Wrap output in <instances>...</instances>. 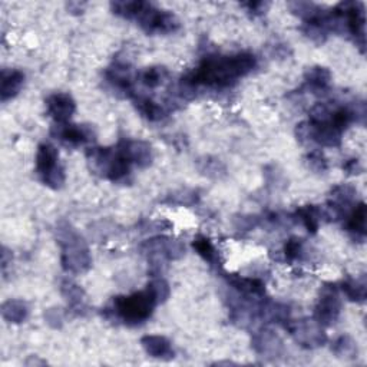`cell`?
<instances>
[{"mask_svg": "<svg viewBox=\"0 0 367 367\" xmlns=\"http://www.w3.org/2000/svg\"><path fill=\"white\" fill-rule=\"evenodd\" d=\"M168 71L164 66H151L145 68L138 73V81L150 89H155L161 86L167 79H168Z\"/></svg>", "mask_w": 367, "mask_h": 367, "instance_id": "obj_29", "label": "cell"}, {"mask_svg": "<svg viewBox=\"0 0 367 367\" xmlns=\"http://www.w3.org/2000/svg\"><path fill=\"white\" fill-rule=\"evenodd\" d=\"M338 289L344 293V296L354 303H364L366 301V293H367V283L366 277H347L340 284Z\"/></svg>", "mask_w": 367, "mask_h": 367, "instance_id": "obj_25", "label": "cell"}, {"mask_svg": "<svg viewBox=\"0 0 367 367\" xmlns=\"http://www.w3.org/2000/svg\"><path fill=\"white\" fill-rule=\"evenodd\" d=\"M119 145L122 147V150H124L131 164L137 165L138 168H148L153 164L154 154L148 143L140 141V140H135V141L122 140L119 141Z\"/></svg>", "mask_w": 367, "mask_h": 367, "instance_id": "obj_15", "label": "cell"}, {"mask_svg": "<svg viewBox=\"0 0 367 367\" xmlns=\"http://www.w3.org/2000/svg\"><path fill=\"white\" fill-rule=\"evenodd\" d=\"M252 346L259 354L267 356V357L281 356L284 348L283 340L280 338V336L270 329H262L256 331L253 336Z\"/></svg>", "mask_w": 367, "mask_h": 367, "instance_id": "obj_14", "label": "cell"}, {"mask_svg": "<svg viewBox=\"0 0 367 367\" xmlns=\"http://www.w3.org/2000/svg\"><path fill=\"white\" fill-rule=\"evenodd\" d=\"M284 257L287 262L294 263V262H300L304 257V239L299 238V237H291L290 239L286 241L284 249H283Z\"/></svg>", "mask_w": 367, "mask_h": 367, "instance_id": "obj_31", "label": "cell"}, {"mask_svg": "<svg viewBox=\"0 0 367 367\" xmlns=\"http://www.w3.org/2000/svg\"><path fill=\"white\" fill-rule=\"evenodd\" d=\"M85 6H86V4H81V2H69V4L66 5V9H68V12H69V14H72V15H81V14H83Z\"/></svg>", "mask_w": 367, "mask_h": 367, "instance_id": "obj_37", "label": "cell"}, {"mask_svg": "<svg viewBox=\"0 0 367 367\" xmlns=\"http://www.w3.org/2000/svg\"><path fill=\"white\" fill-rule=\"evenodd\" d=\"M141 344L148 356L160 360H171L175 357L171 341L165 336L148 334L141 338Z\"/></svg>", "mask_w": 367, "mask_h": 367, "instance_id": "obj_16", "label": "cell"}, {"mask_svg": "<svg viewBox=\"0 0 367 367\" xmlns=\"http://www.w3.org/2000/svg\"><path fill=\"white\" fill-rule=\"evenodd\" d=\"M257 66V58L250 52H239L235 55H210L191 71L182 85L188 89L195 86L228 88L238 79L252 73Z\"/></svg>", "mask_w": 367, "mask_h": 367, "instance_id": "obj_1", "label": "cell"}, {"mask_svg": "<svg viewBox=\"0 0 367 367\" xmlns=\"http://www.w3.org/2000/svg\"><path fill=\"white\" fill-rule=\"evenodd\" d=\"M133 99L137 110L148 120L158 122L167 116V110L164 109V106H161L154 99L144 95H137V93L133 96Z\"/></svg>", "mask_w": 367, "mask_h": 367, "instance_id": "obj_24", "label": "cell"}, {"mask_svg": "<svg viewBox=\"0 0 367 367\" xmlns=\"http://www.w3.org/2000/svg\"><path fill=\"white\" fill-rule=\"evenodd\" d=\"M45 103L48 115L56 122V124H66L76 110L75 99L72 98V95L66 92L52 93L51 96H48Z\"/></svg>", "mask_w": 367, "mask_h": 367, "instance_id": "obj_13", "label": "cell"}, {"mask_svg": "<svg viewBox=\"0 0 367 367\" xmlns=\"http://www.w3.org/2000/svg\"><path fill=\"white\" fill-rule=\"evenodd\" d=\"M29 307L26 301L11 299L2 304V317L12 324H21L28 319Z\"/></svg>", "mask_w": 367, "mask_h": 367, "instance_id": "obj_27", "label": "cell"}, {"mask_svg": "<svg viewBox=\"0 0 367 367\" xmlns=\"http://www.w3.org/2000/svg\"><path fill=\"white\" fill-rule=\"evenodd\" d=\"M227 280L232 286V289L237 290L244 297H249V299L264 297L266 294V284L260 279L228 274Z\"/></svg>", "mask_w": 367, "mask_h": 367, "instance_id": "obj_18", "label": "cell"}, {"mask_svg": "<svg viewBox=\"0 0 367 367\" xmlns=\"http://www.w3.org/2000/svg\"><path fill=\"white\" fill-rule=\"evenodd\" d=\"M140 252L141 254L147 256V259H161L170 262L184 257L185 246L177 238L154 237L141 244Z\"/></svg>", "mask_w": 367, "mask_h": 367, "instance_id": "obj_10", "label": "cell"}, {"mask_svg": "<svg viewBox=\"0 0 367 367\" xmlns=\"http://www.w3.org/2000/svg\"><path fill=\"white\" fill-rule=\"evenodd\" d=\"M45 320L46 323L53 327V329H59L62 327L63 324V311L61 309H56V307H52V309H48L45 311Z\"/></svg>", "mask_w": 367, "mask_h": 367, "instance_id": "obj_35", "label": "cell"}, {"mask_svg": "<svg viewBox=\"0 0 367 367\" xmlns=\"http://www.w3.org/2000/svg\"><path fill=\"white\" fill-rule=\"evenodd\" d=\"M241 8L247 9V12L253 16H263L267 9L270 8L269 2H263V0H257V2H246V4H241Z\"/></svg>", "mask_w": 367, "mask_h": 367, "instance_id": "obj_34", "label": "cell"}, {"mask_svg": "<svg viewBox=\"0 0 367 367\" xmlns=\"http://www.w3.org/2000/svg\"><path fill=\"white\" fill-rule=\"evenodd\" d=\"M55 231L61 247L62 269L71 274L86 273L92 267V257L85 238L65 219L56 224Z\"/></svg>", "mask_w": 367, "mask_h": 367, "instance_id": "obj_2", "label": "cell"}, {"mask_svg": "<svg viewBox=\"0 0 367 367\" xmlns=\"http://www.w3.org/2000/svg\"><path fill=\"white\" fill-rule=\"evenodd\" d=\"M283 327L304 348H316V347L324 346L327 341L324 327L320 323H317L314 319H303V320L290 319Z\"/></svg>", "mask_w": 367, "mask_h": 367, "instance_id": "obj_7", "label": "cell"}, {"mask_svg": "<svg viewBox=\"0 0 367 367\" xmlns=\"http://www.w3.org/2000/svg\"><path fill=\"white\" fill-rule=\"evenodd\" d=\"M137 22L148 35H170L181 28L180 19L172 12L158 9L148 2H145Z\"/></svg>", "mask_w": 367, "mask_h": 367, "instance_id": "obj_6", "label": "cell"}, {"mask_svg": "<svg viewBox=\"0 0 367 367\" xmlns=\"http://www.w3.org/2000/svg\"><path fill=\"white\" fill-rule=\"evenodd\" d=\"M25 85V73L19 69H4L0 76V99L6 102L15 98Z\"/></svg>", "mask_w": 367, "mask_h": 367, "instance_id": "obj_17", "label": "cell"}, {"mask_svg": "<svg viewBox=\"0 0 367 367\" xmlns=\"http://www.w3.org/2000/svg\"><path fill=\"white\" fill-rule=\"evenodd\" d=\"M147 289L153 293V296L155 297V300H157L158 304L165 303V301L168 300L170 294H171L170 284H168L164 279H161V277H157V279L151 280V281L148 283Z\"/></svg>", "mask_w": 367, "mask_h": 367, "instance_id": "obj_32", "label": "cell"}, {"mask_svg": "<svg viewBox=\"0 0 367 367\" xmlns=\"http://www.w3.org/2000/svg\"><path fill=\"white\" fill-rule=\"evenodd\" d=\"M331 82V72L324 66H311L304 73V83L313 93H327Z\"/></svg>", "mask_w": 367, "mask_h": 367, "instance_id": "obj_21", "label": "cell"}, {"mask_svg": "<svg viewBox=\"0 0 367 367\" xmlns=\"http://www.w3.org/2000/svg\"><path fill=\"white\" fill-rule=\"evenodd\" d=\"M366 204L361 201L358 202L357 205H354L351 208V211L346 215L347 219H346V229L348 231V234L363 242L364 238H366Z\"/></svg>", "mask_w": 367, "mask_h": 367, "instance_id": "obj_20", "label": "cell"}, {"mask_svg": "<svg viewBox=\"0 0 367 367\" xmlns=\"http://www.w3.org/2000/svg\"><path fill=\"white\" fill-rule=\"evenodd\" d=\"M340 289L337 284L327 283L320 290L319 300L314 307V320L323 327L333 326L341 313V300L338 294Z\"/></svg>", "mask_w": 367, "mask_h": 367, "instance_id": "obj_9", "label": "cell"}, {"mask_svg": "<svg viewBox=\"0 0 367 367\" xmlns=\"http://www.w3.org/2000/svg\"><path fill=\"white\" fill-rule=\"evenodd\" d=\"M296 217L300 219V222L304 225V228L310 234H316L319 231V227L323 221V210L317 205H303L297 208Z\"/></svg>", "mask_w": 367, "mask_h": 367, "instance_id": "obj_26", "label": "cell"}, {"mask_svg": "<svg viewBox=\"0 0 367 367\" xmlns=\"http://www.w3.org/2000/svg\"><path fill=\"white\" fill-rule=\"evenodd\" d=\"M157 306L158 303L155 297L148 289H145L128 296L113 297L112 306L108 310L127 326H140L153 316Z\"/></svg>", "mask_w": 367, "mask_h": 367, "instance_id": "obj_4", "label": "cell"}, {"mask_svg": "<svg viewBox=\"0 0 367 367\" xmlns=\"http://www.w3.org/2000/svg\"><path fill=\"white\" fill-rule=\"evenodd\" d=\"M35 170L39 180L52 190H61L66 181L65 170L59 161V153L56 147L49 143H43L38 147Z\"/></svg>", "mask_w": 367, "mask_h": 367, "instance_id": "obj_5", "label": "cell"}, {"mask_svg": "<svg viewBox=\"0 0 367 367\" xmlns=\"http://www.w3.org/2000/svg\"><path fill=\"white\" fill-rule=\"evenodd\" d=\"M331 351L338 357V358H346V360H353L357 357L358 348L357 343L354 341L353 337L347 334L338 336L333 344H331Z\"/></svg>", "mask_w": 367, "mask_h": 367, "instance_id": "obj_30", "label": "cell"}, {"mask_svg": "<svg viewBox=\"0 0 367 367\" xmlns=\"http://www.w3.org/2000/svg\"><path fill=\"white\" fill-rule=\"evenodd\" d=\"M52 135L68 147H81L95 140V133L89 125L79 124H56L52 128Z\"/></svg>", "mask_w": 367, "mask_h": 367, "instance_id": "obj_12", "label": "cell"}, {"mask_svg": "<svg viewBox=\"0 0 367 367\" xmlns=\"http://www.w3.org/2000/svg\"><path fill=\"white\" fill-rule=\"evenodd\" d=\"M61 293L72 311L81 314L86 310V294L76 283L72 280H63L61 284Z\"/></svg>", "mask_w": 367, "mask_h": 367, "instance_id": "obj_22", "label": "cell"}, {"mask_svg": "<svg viewBox=\"0 0 367 367\" xmlns=\"http://www.w3.org/2000/svg\"><path fill=\"white\" fill-rule=\"evenodd\" d=\"M144 5L145 2L143 0H116V2H110L109 6L113 15L128 21H137Z\"/></svg>", "mask_w": 367, "mask_h": 367, "instance_id": "obj_28", "label": "cell"}, {"mask_svg": "<svg viewBox=\"0 0 367 367\" xmlns=\"http://www.w3.org/2000/svg\"><path fill=\"white\" fill-rule=\"evenodd\" d=\"M310 124V122H309ZM343 133L330 124L313 125L310 124V143L326 148H337L341 144Z\"/></svg>", "mask_w": 367, "mask_h": 367, "instance_id": "obj_19", "label": "cell"}, {"mask_svg": "<svg viewBox=\"0 0 367 367\" xmlns=\"http://www.w3.org/2000/svg\"><path fill=\"white\" fill-rule=\"evenodd\" d=\"M307 167L314 172H324L329 168V162L326 155L320 150H313L306 157Z\"/></svg>", "mask_w": 367, "mask_h": 367, "instance_id": "obj_33", "label": "cell"}, {"mask_svg": "<svg viewBox=\"0 0 367 367\" xmlns=\"http://www.w3.org/2000/svg\"><path fill=\"white\" fill-rule=\"evenodd\" d=\"M192 249L211 267H218L221 264L218 250L215 249L212 241L207 235H202V234L195 235L192 239Z\"/></svg>", "mask_w": 367, "mask_h": 367, "instance_id": "obj_23", "label": "cell"}, {"mask_svg": "<svg viewBox=\"0 0 367 367\" xmlns=\"http://www.w3.org/2000/svg\"><path fill=\"white\" fill-rule=\"evenodd\" d=\"M86 161L91 172L110 182H124L131 175V161L122 147H92L86 151Z\"/></svg>", "mask_w": 367, "mask_h": 367, "instance_id": "obj_3", "label": "cell"}, {"mask_svg": "<svg viewBox=\"0 0 367 367\" xmlns=\"http://www.w3.org/2000/svg\"><path fill=\"white\" fill-rule=\"evenodd\" d=\"M361 165L357 158H351L343 164V171H346L347 175H358L361 172Z\"/></svg>", "mask_w": 367, "mask_h": 367, "instance_id": "obj_36", "label": "cell"}, {"mask_svg": "<svg viewBox=\"0 0 367 367\" xmlns=\"http://www.w3.org/2000/svg\"><path fill=\"white\" fill-rule=\"evenodd\" d=\"M337 9L343 16L346 33H348L353 38L356 46H358L361 53H364V49H366L364 5L361 2H341L337 5Z\"/></svg>", "mask_w": 367, "mask_h": 367, "instance_id": "obj_8", "label": "cell"}, {"mask_svg": "<svg viewBox=\"0 0 367 367\" xmlns=\"http://www.w3.org/2000/svg\"><path fill=\"white\" fill-rule=\"evenodd\" d=\"M105 79L116 93H122L127 98H133L134 92V75L128 62L115 61L106 71Z\"/></svg>", "mask_w": 367, "mask_h": 367, "instance_id": "obj_11", "label": "cell"}]
</instances>
